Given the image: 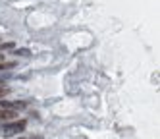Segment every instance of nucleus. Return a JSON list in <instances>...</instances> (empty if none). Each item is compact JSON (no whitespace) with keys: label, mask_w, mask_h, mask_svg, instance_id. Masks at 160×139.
<instances>
[{"label":"nucleus","mask_w":160,"mask_h":139,"mask_svg":"<svg viewBox=\"0 0 160 139\" xmlns=\"http://www.w3.org/2000/svg\"><path fill=\"white\" fill-rule=\"evenodd\" d=\"M8 93H10V89H8V87H2V85H0V99H2L4 95H8Z\"/></svg>","instance_id":"7ed1b4c3"},{"label":"nucleus","mask_w":160,"mask_h":139,"mask_svg":"<svg viewBox=\"0 0 160 139\" xmlns=\"http://www.w3.org/2000/svg\"><path fill=\"white\" fill-rule=\"evenodd\" d=\"M19 139H25V137H19Z\"/></svg>","instance_id":"20e7f679"},{"label":"nucleus","mask_w":160,"mask_h":139,"mask_svg":"<svg viewBox=\"0 0 160 139\" xmlns=\"http://www.w3.org/2000/svg\"><path fill=\"white\" fill-rule=\"evenodd\" d=\"M16 116H18L16 110H12V108H2V106H0V122L12 120V118H16Z\"/></svg>","instance_id":"f03ea898"},{"label":"nucleus","mask_w":160,"mask_h":139,"mask_svg":"<svg viewBox=\"0 0 160 139\" xmlns=\"http://www.w3.org/2000/svg\"><path fill=\"white\" fill-rule=\"evenodd\" d=\"M25 122L21 120V122H14V124H10V126H4V130H2V135L10 137V135H16L18 131H23L25 130Z\"/></svg>","instance_id":"f257e3e1"}]
</instances>
